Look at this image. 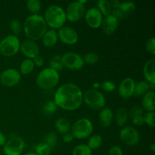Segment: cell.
Returning <instances> with one entry per match:
<instances>
[{"label":"cell","instance_id":"f546056e","mask_svg":"<svg viewBox=\"0 0 155 155\" xmlns=\"http://www.w3.org/2000/svg\"><path fill=\"white\" fill-rule=\"evenodd\" d=\"M49 68L58 71V72L59 71H61L64 68L61 61V55L57 54V55L53 56L49 61Z\"/></svg>","mask_w":155,"mask_h":155},{"label":"cell","instance_id":"e575fe53","mask_svg":"<svg viewBox=\"0 0 155 155\" xmlns=\"http://www.w3.org/2000/svg\"><path fill=\"white\" fill-rule=\"evenodd\" d=\"M10 28L13 32L14 35L18 36V35H19L22 30V25H21V21L16 18L12 20V21L10 22Z\"/></svg>","mask_w":155,"mask_h":155},{"label":"cell","instance_id":"f1b7e54d","mask_svg":"<svg viewBox=\"0 0 155 155\" xmlns=\"http://www.w3.org/2000/svg\"><path fill=\"white\" fill-rule=\"evenodd\" d=\"M42 4L39 0H29L27 2V8L31 15H38Z\"/></svg>","mask_w":155,"mask_h":155},{"label":"cell","instance_id":"ee69618b","mask_svg":"<svg viewBox=\"0 0 155 155\" xmlns=\"http://www.w3.org/2000/svg\"><path fill=\"white\" fill-rule=\"evenodd\" d=\"M63 139L64 142H66V143H70V142H71L73 140H74V137H73V136L71 135V133H69L64 135L63 139Z\"/></svg>","mask_w":155,"mask_h":155},{"label":"cell","instance_id":"8992f818","mask_svg":"<svg viewBox=\"0 0 155 155\" xmlns=\"http://www.w3.org/2000/svg\"><path fill=\"white\" fill-rule=\"evenodd\" d=\"M21 41L15 35L5 36L0 42V53L5 57L15 56L20 50Z\"/></svg>","mask_w":155,"mask_h":155},{"label":"cell","instance_id":"277c9868","mask_svg":"<svg viewBox=\"0 0 155 155\" xmlns=\"http://www.w3.org/2000/svg\"><path fill=\"white\" fill-rule=\"evenodd\" d=\"M60 75L58 72L50 68H44L36 77V84L42 89H51L59 83Z\"/></svg>","mask_w":155,"mask_h":155},{"label":"cell","instance_id":"3957f363","mask_svg":"<svg viewBox=\"0 0 155 155\" xmlns=\"http://www.w3.org/2000/svg\"><path fill=\"white\" fill-rule=\"evenodd\" d=\"M43 18L47 26L54 30L64 26L67 21L65 11L63 8L58 5H51L48 6L45 10Z\"/></svg>","mask_w":155,"mask_h":155},{"label":"cell","instance_id":"d4e9b609","mask_svg":"<svg viewBox=\"0 0 155 155\" xmlns=\"http://www.w3.org/2000/svg\"><path fill=\"white\" fill-rule=\"evenodd\" d=\"M149 90V83L146 80H142L136 83L133 95L136 97H143Z\"/></svg>","mask_w":155,"mask_h":155},{"label":"cell","instance_id":"f35d334b","mask_svg":"<svg viewBox=\"0 0 155 155\" xmlns=\"http://www.w3.org/2000/svg\"><path fill=\"white\" fill-rule=\"evenodd\" d=\"M154 111L147 112L146 114H145V115H143L144 122L150 127H154Z\"/></svg>","mask_w":155,"mask_h":155},{"label":"cell","instance_id":"4316f807","mask_svg":"<svg viewBox=\"0 0 155 155\" xmlns=\"http://www.w3.org/2000/svg\"><path fill=\"white\" fill-rule=\"evenodd\" d=\"M97 8L99 10L101 15H104V16L110 15L112 12L110 2L107 1V0H98L97 2Z\"/></svg>","mask_w":155,"mask_h":155},{"label":"cell","instance_id":"5b68a950","mask_svg":"<svg viewBox=\"0 0 155 155\" xmlns=\"http://www.w3.org/2000/svg\"><path fill=\"white\" fill-rule=\"evenodd\" d=\"M93 132V124L88 118H80L71 126V133L74 139H84L89 138Z\"/></svg>","mask_w":155,"mask_h":155},{"label":"cell","instance_id":"f6af8a7d","mask_svg":"<svg viewBox=\"0 0 155 155\" xmlns=\"http://www.w3.org/2000/svg\"><path fill=\"white\" fill-rule=\"evenodd\" d=\"M109 2H110V5L111 6L112 10L117 8L120 5V2H119L118 0H110Z\"/></svg>","mask_w":155,"mask_h":155},{"label":"cell","instance_id":"1f68e13d","mask_svg":"<svg viewBox=\"0 0 155 155\" xmlns=\"http://www.w3.org/2000/svg\"><path fill=\"white\" fill-rule=\"evenodd\" d=\"M35 154L37 155H50L51 148L45 142L39 143L35 148Z\"/></svg>","mask_w":155,"mask_h":155},{"label":"cell","instance_id":"603a6c76","mask_svg":"<svg viewBox=\"0 0 155 155\" xmlns=\"http://www.w3.org/2000/svg\"><path fill=\"white\" fill-rule=\"evenodd\" d=\"M114 118L117 127H124L128 120V111L124 107L119 108L115 113V115H114Z\"/></svg>","mask_w":155,"mask_h":155},{"label":"cell","instance_id":"4dcf8cb0","mask_svg":"<svg viewBox=\"0 0 155 155\" xmlns=\"http://www.w3.org/2000/svg\"><path fill=\"white\" fill-rule=\"evenodd\" d=\"M72 155H92V150L87 145L81 144L77 145L72 151Z\"/></svg>","mask_w":155,"mask_h":155},{"label":"cell","instance_id":"ab89813d","mask_svg":"<svg viewBox=\"0 0 155 155\" xmlns=\"http://www.w3.org/2000/svg\"><path fill=\"white\" fill-rule=\"evenodd\" d=\"M145 49L148 53L151 54H155V39L154 37H151L147 40L145 43Z\"/></svg>","mask_w":155,"mask_h":155},{"label":"cell","instance_id":"7a4b0ae2","mask_svg":"<svg viewBox=\"0 0 155 155\" xmlns=\"http://www.w3.org/2000/svg\"><path fill=\"white\" fill-rule=\"evenodd\" d=\"M46 23L42 15H30L24 21L23 30L27 39L39 40L42 39L47 30Z\"/></svg>","mask_w":155,"mask_h":155},{"label":"cell","instance_id":"b9f144b4","mask_svg":"<svg viewBox=\"0 0 155 155\" xmlns=\"http://www.w3.org/2000/svg\"><path fill=\"white\" fill-rule=\"evenodd\" d=\"M131 120L133 124L136 126H142L143 124H145V122H144L143 114L137 115V116L136 117H133V118H131Z\"/></svg>","mask_w":155,"mask_h":155},{"label":"cell","instance_id":"c3c4849f","mask_svg":"<svg viewBox=\"0 0 155 155\" xmlns=\"http://www.w3.org/2000/svg\"><path fill=\"white\" fill-rule=\"evenodd\" d=\"M150 150H151V151H155V144L154 143H152L151 145H150L149 147Z\"/></svg>","mask_w":155,"mask_h":155},{"label":"cell","instance_id":"6da1fadb","mask_svg":"<svg viewBox=\"0 0 155 155\" xmlns=\"http://www.w3.org/2000/svg\"><path fill=\"white\" fill-rule=\"evenodd\" d=\"M54 101L58 107L63 110H76L82 105L83 101V92L75 83H65L56 90Z\"/></svg>","mask_w":155,"mask_h":155},{"label":"cell","instance_id":"9a60e30c","mask_svg":"<svg viewBox=\"0 0 155 155\" xmlns=\"http://www.w3.org/2000/svg\"><path fill=\"white\" fill-rule=\"evenodd\" d=\"M136 3L131 1H124L120 3V5L117 8L113 9L111 15L116 17L118 20L122 18H127L134 13L136 11Z\"/></svg>","mask_w":155,"mask_h":155},{"label":"cell","instance_id":"60d3db41","mask_svg":"<svg viewBox=\"0 0 155 155\" xmlns=\"http://www.w3.org/2000/svg\"><path fill=\"white\" fill-rule=\"evenodd\" d=\"M107 155H124V152H123V150L121 149V148L114 145V146H112L111 148H110V149L107 151Z\"/></svg>","mask_w":155,"mask_h":155},{"label":"cell","instance_id":"8fae6325","mask_svg":"<svg viewBox=\"0 0 155 155\" xmlns=\"http://www.w3.org/2000/svg\"><path fill=\"white\" fill-rule=\"evenodd\" d=\"M57 33L58 39L66 45H74L79 40L78 33L75 29L70 26H63L58 29Z\"/></svg>","mask_w":155,"mask_h":155},{"label":"cell","instance_id":"ac0fdd59","mask_svg":"<svg viewBox=\"0 0 155 155\" xmlns=\"http://www.w3.org/2000/svg\"><path fill=\"white\" fill-rule=\"evenodd\" d=\"M119 26V20L111 14L103 18L101 28L106 35H111L114 33Z\"/></svg>","mask_w":155,"mask_h":155},{"label":"cell","instance_id":"d6a6232c","mask_svg":"<svg viewBox=\"0 0 155 155\" xmlns=\"http://www.w3.org/2000/svg\"><path fill=\"white\" fill-rule=\"evenodd\" d=\"M58 109V106L54 103V101H48L45 103L43 107H42V110H43L44 114L48 116L54 114L56 112Z\"/></svg>","mask_w":155,"mask_h":155},{"label":"cell","instance_id":"d6986e66","mask_svg":"<svg viewBox=\"0 0 155 155\" xmlns=\"http://www.w3.org/2000/svg\"><path fill=\"white\" fill-rule=\"evenodd\" d=\"M155 60L151 58L147 61L143 68V74L146 81L150 84H155Z\"/></svg>","mask_w":155,"mask_h":155},{"label":"cell","instance_id":"e0dca14e","mask_svg":"<svg viewBox=\"0 0 155 155\" xmlns=\"http://www.w3.org/2000/svg\"><path fill=\"white\" fill-rule=\"evenodd\" d=\"M136 82L131 77H127L124 79L120 83L118 88V92L121 98L124 99H128L131 98L134 94Z\"/></svg>","mask_w":155,"mask_h":155},{"label":"cell","instance_id":"bcb514c9","mask_svg":"<svg viewBox=\"0 0 155 155\" xmlns=\"http://www.w3.org/2000/svg\"><path fill=\"white\" fill-rule=\"evenodd\" d=\"M6 142V138L5 136V135L0 131V147L3 146L5 145V143Z\"/></svg>","mask_w":155,"mask_h":155},{"label":"cell","instance_id":"cb8c5ba5","mask_svg":"<svg viewBox=\"0 0 155 155\" xmlns=\"http://www.w3.org/2000/svg\"><path fill=\"white\" fill-rule=\"evenodd\" d=\"M54 127H55L56 130L59 133L62 135L67 134L71 132V125L70 121L66 118L60 117L55 121L54 124Z\"/></svg>","mask_w":155,"mask_h":155},{"label":"cell","instance_id":"7bdbcfd3","mask_svg":"<svg viewBox=\"0 0 155 155\" xmlns=\"http://www.w3.org/2000/svg\"><path fill=\"white\" fill-rule=\"evenodd\" d=\"M33 61L34 64L36 65L37 67H42L44 65V63H45L44 58L41 55L36 56L35 58L33 59Z\"/></svg>","mask_w":155,"mask_h":155},{"label":"cell","instance_id":"7402d4cb","mask_svg":"<svg viewBox=\"0 0 155 155\" xmlns=\"http://www.w3.org/2000/svg\"><path fill=\"white\" fill-rule=\"evenodd\" d=\"M154 91H149L143 97L142 101V107L147 112L154 111Z\"/></svg>","mask_w":155,"mask_h":155},{"label":"cell","instance_id":"2e32d148","mask_svg":"<svg viewBox=\"0 0 155 155\" xmlns=\"http://www.w3.org/2000/svg\"><path fill=\"white\" fill-rule=\"evenodd\" d=\"M85 20L88 25L92 28L97 29L101 27L103 15L96 7H91L85 12Z\"/></svg>","mask_w":155,"mask_h":155},{"label":"cell","instance_id":"836d02e7","mask_svg":"<svg viewBox=\"0 0 155 155\" xmlns=\"http://www.w3.org/2000/svg\"><path fill=\"white\" fill-rule=\"evenodd\" d=\"M99 60V56L97 53L90 52L86 53V54L83 57V61H84V63H86L87 64H95Z\"/></svg>","mask_w":155,"mask_h":155},{"label":"cell","instance_id":"681fc988","mask_svg":"<svg viewBox=\"0 0 155 155\" xmlns=\"http://www.w3.org/2000/svg\"><path fill=\"white\" fill-rule=\"evenodd\" d=\"M24 155H37V154H35V153H33V152H30V153H27V154H25Z\"/></svg>","mask_w":155,"mask_h":155},{"label":"cell","instance_id":"5bb4252c","mask_svg":"<svg viewBox=\"0 0 155 155\" xmlns=\"http://www.w3.org/2000/svg\"><path fill=\"white\" fill-rule=\"evenodd\" d=\"M20 50L27 58L32 59V60L36 56L39 55V51H40L39 45L36 41L30 39H24L22 42H21Z\"/></svg>","mask_w":155,"mask_h":155},{"label":"cell","instance_id":"44dd1931","mask_svg":"<svg viewBox=\"0 0 155 155\" xmlns=\"http://www.w3.org/2000/svg\"><path fill=\"white\" fill-rule=\"evenodd\" d=\"M58 33L56 30H54V29L47 30L42 37V43L45 47L54 46L58 42Z\"/></svg>","mask_w":155,"mask_h":155},{"label":"cell","instance_id":"7dc6e473","mask_svg":"<svg viewBox=\"0 0 155 155\" xmlns=\"http://www.w3.org/2000/svg\"><path fill=\"white\" fill-rule=\"evenodd\" d=\"M93 89H95V90H98V88H100V83H95L92 86Z\"/></svg>","mask_w":155,"mask_h":155},{"label":"cell","instance_id":"7c38bea8","mask_svg":"<svg viewBox=\"0 0 155 155\" xmlns=\"http://www.w3.org/2000/svg\"><path fill=\"white\" fill-rule=\"evenodd\" d=\"M120 139L128 146H135L140 141V136L137 130L132 127H124L120 131Z\"/></svg>","mask_w":155,"mask_h":155},{"label":"cell","instance_id":"4fadbf2b","mask_svg":"<svg viewBox=\"0 0 155 155\" xmlns=\"http://www.w3.org/2000/svg\"><path fill=\"white\" fill-rule=\"evenodd\" d=\"M21 74L19 71L14 68L5 70L0 75V82L2 84L7 87H12L20 83Z\"/></svg>","mask_w":155,"mask_h":155},{"label":"cell","instance_id":"ffe728a7","mask_svg":"<svg viewBox=\"0 0 155 155\" xmlns=\"http://www.w3.org/2000/svg\"><path fill=\"white\" fill-rule=\"evenodd\" d=\"M100 124L103 127H108L111 125L114 120V113L109 107H104L101 109L98 115Z\"/></svg>","mask_w":155,"mask_h":155},{"label":"cell","instance_id":"52a82bcc","mask_svg":"<svg viewBox=\"0 0 155 155\" xmlns=\"http://www.w3.org/2000/svg\"><path fill=\"white\" fill-rule=\"evenodd\" d=\"M83 101L93 110H101L105 106L106 99L101 92L95 89H88L83 93Z\"/></svg>","mask_w":155,"mask_h":155},{"label":"cell","instance_id":"8d00e7d4","mask_svg":"<svg viewBox=\"0 0 155 155\" xmlns=\"http://www.w3.org/2000/svg\"><path fill=\"white\" fill-rule=\"evenodd\" d=\"M100 87L105 92H111L116 89V85L114 82L110 81V80H105V81L100 83Z\"/></svg>","mask_w":155,"mask_h":155},{"label":"cell","instance_id":"9c48e42d","mask_svg":"<svg viewBox=\"0 0 155 155\" xmlns=\"http://www.w3.org/2000/svg\"><path fill=\"white\" fill-rule=\"evenodd\" d=\"M25 148V142L21 137L13 136L3 145V151L5 155H21Z\"/></svg>","mask_w":155,"mask_h":155},{"label":"cell","instance_id":"ba28073f","mask_svg":"<svg viewBox=\"0 0 155 155\" xmlns=\"http://www.w3.org/2000/svg\"><path fill=\"white\" fill-rule=\"evenodd\" d=\"M61 61L64 68L73 71H78L84 67L83 58L80 54L68 51L61 55Z\"/></svg>","mask_w":155,"mask_h":155},{"label":"cell","instance_id":"30bf717a","mask_svg":"<svg viewBox=\"0 0 155 155\" xmlns=\"http://www.w3.org/2000/svg\"><path fill=\"white\" fill-rule=\"evenodd\" d=\"M85 6L82 4L80 1H74L70 3L67 7V10L65 12L67 20L71 22H77L83 18L84 16Z\"/></svg>","mask_w":155,"mask_h":155},{"label":"cell","instance_id":"83f0119b","mask_svg":"<svg viewBox=\"0 0 155 155\" xmlns=\"http://www.w3.org/2000/svg\"><path fill=\"white\" fill-rule=\"evenodd\" d=\"M101 145H102V137L100 135H93L88 140L87 146L92 151L99 148Z\"/></svg>","mask_w":155,"mask_h":155},{"label":"cell","instance_id":"484cf974","mask_svg":"<svg viewBox=\"0 0 155 155\" xmlns=\"http://www.w3.org/2000/svg\"><path fill=\"white\" fill-rule=\"evenodd\" d=\"M35 64L32 59L25 58L22 61L20 65V74L22 75H27L30 74L34 70Z\"/></svg>","mask_w":155,"mask_h":155},{"label":"cell","instance_id":"74e56055","mask_svg":"<svg viewBox=\"0 0 155 155\" xmlns=\"http://www.w3.org/2000/svg\"><path fill=\"white\" fill-rule=\"evenodd\" d=\"M143 112L144 110L142 106L135 105L133 107H131V109L128 111V117L131 119L133 117H136L137 115H142Z\"/></svg>","mask_w":155,"mask_h":155},{"label":"cell","instance_id":"d590c367","mask_svg":"<svg viewBox=\"0 0 155 155\" xmlns=\"http://www.w3.org/2000/svg\"><path fill=\"white\" fill-rule=\"evenodd\" d=\"M57 142H58V139H57V136L54 133L51 132V133H49L45 138V143L47 144L50 148L52 149L54 148V147L56 146L57 145Z\"/></svg>","mask_w":155,"mask_h":155}]
</instances>
